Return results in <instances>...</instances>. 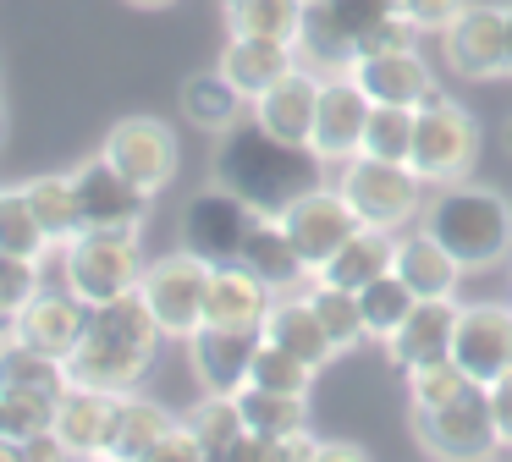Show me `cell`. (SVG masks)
Segmentation results:
<instances>
[{
	"label": "cell",
	"instance_id": "d590c367",
	"mask_svg": "<svg viewBox=\"0 0 512 462\" xmlns=\"http://www.w3.org/2000/svg\"><path fill=\"white\" fill-rule=\"evenodd\" d=\"M0 248L23 253V259H39V264H45V253L56 248V242L45 237V226H39L28 187H0Z\"/></svg>",
	"mask_w": 512,
	"mask_h": 462
},
{
	"label": "cell",
	"instance_id": "f907efd6",
	"mask_svg": "<svg viewBox=\"0 0 512 462\" xmlns=\"http://www.w3.org/2000/svg\"><path fill=\"white\" fill-rule=\"evenodd\" d=\"M133 6H144V11H155V6H171V0H133Z\"/></svg>",
	"mask_w": 512,
	"mask_h": 462
},
{
	"label": "cell",
	"instance_id": "8fae6325",
	"mask_svg": "<svg viewBox=\"0 0 512 462\" xmlns=\"http://www.w3.org/2000/svg\"><path fill=\"white\" fill-rule=\"evenodd\" d=\"M100 154L127 176V182L144 187V193H160V187H171V176H177V132L155 116L116 121V127L105 132Z\"/></svg>",
	"mask_w": 512,
	"mask_h": 462
},
{
	"label": "cell",
	"instance_id": "cb8c5ba5",
	"mask_svg": "<svg viewBox=\"0 0 512 462\" xmlns=\"http://www.w3.org/2000/svg\"><path fill=\"white\" fill-rule=\"evenodd\" d=\"M292 50H298L303 66H314L320 77H331V72H347V66H353L358 33L331 11V0H303V22H298Z\"/></svg>",
	"mask_w": 512,
	"mask_h": 462
},
{
	"label": "cell",
	"instance_id": "d6986e66",
	"mask_svg": "<svg viewBox=\"0 0 512 462\" xmlns=\"http://www.w3.org/2000/svg\"><path fill=\"white\" fill-rule=\"evenodd\" d=\"M83 325H89V303H83L72 286H61V292H45V286H39L34 303L12 319V330L28 347L50 352V358H61V363H67V352L83 341Z\"/></svg>",
	"mask_w": 512,
	"mask_h": 462
},
{
	"label": "cell",
	"instance_id": "83f0119b",
	"mask_svg": "<svg viewBox=\"0 0 512 462\" xmlns=\"http://www.w3.org/2000/svg\"><path fill=\"white\" fill-rule=\"evenodd\" d=\"M391 253H397V237H391V231L358 226L353 237H347L342 248H336L314 275H320V281H331V286H347V292H364L375 275L391 270Z\"/></svg>",
	"mask_w": 512,
	"mask_h": 462
},
{
	"label": "cell",
	"instance_id": "74e56055",
	"mask_svg": "<svg viewBox=\"0 0 512 462\" xmlns=\"http://www.w3.org/2000/svg\"><path fill=\"white\" fill-rule=\"evenodd\" d=\"M309 303H314V314H320V325H325V336H331L336 352H347V347L364 341V308H358V292L331 286V281L314 275V281H309Z\"/></svg>",
	"mask_w": 512,
	"mask_h": 462
},
{
	"label": "cell",
	"instance_id": "836d02e7",
	"mask_svg": "<svg viewBox=\"0 0 512 462\" xmlns=\"http://www.w3.org/2000/svg\"><path fill=\"white\" fill-rule=\"evenodd\" d=\"M56 402L61 396L50 391H0V435H12L34 457V446H45L56 429Z\"/></svg>",
	"mask_w": 512,
	"mask_h": 462
},
{
	"label": "cell",
	"instance_id": "ee69618b",
	"mask_svg": "<svg viewBox=\"0 0 512 462\" xmlns=\"http://www.w3.org/2000/svg\"><path fill=\"white\" fill-rule=\"evenodd\" d=\"M397 50H419V28H413L402 11H391L375 28L358 33V55H397Z\"/></svg>",
	"mask_w": 512,
	"mask_h": 462
},
{
	"label": "cell",
	"instance_id": "60d3db41",
	"mask_svg": "<svg viewBox=\"0 0 512 462\" xmlns=\"http://www.w3.org/2000/svg\"><path fill=\"white\" fill-rule=\"evenodd\" d=\"M314 363L298 358V352L276 347V341L259 336V352H254V369H248V385H265V391H292V396H309L314 385Z\"/></svg>",
	"mask_w": 512,
	"mask_h": 462
},
{
	"label": "cell",
	"instance_id": "5bb4252c",
	"mask_svg": "<svg viewBox=\"0 0 512 462\" xmlns=\"http://www.w3.org/2000/svg\"><path fill=\"white\" fill-rule=\"evenodd\" d=\"M364 121H369V94L347 72H331L320 83V105H314V132L309 149L325 165H342L364 149Z\"/></svg>",
	"mask_w": 512,
	"mask_h": 462
},
{
	"label": "cell",
	"instance_id": "681fc988",
	"mask_svg": "<svg viewBox=\"0 0 512 462\" xmlns=\"http://www.w3.org/2000/svg\"><path fill=\"white\" fill-rule=\"evenodd\" d=\"M507 77H512V6H507Z\"/></svg>",
	"mask_w": 512,
	"mask_h": 462
},
{
	"label": "cell",
	"instance_id": "f5cc1de1",
	"mask_svg": "<svg viewBox=\"0 0 512 462\" xmlns=\"http://www.w3.org/2000/svg\"><path fill=\"white\" fill-rule=\"evenodd\" d=\"M507 149H512V121H507Z\"/></svg>",
	"mask_w": 512,
	"mask_h": 462
},
{
	"label": "cell",
	"instance_id": "52a82bcc",
	"mask_svg": "<svg viewBox=\"0 0 512 462\" xmlns=\"http://www.w3.org/2000/svg\"><path fill=\"white\" fill-rule=\"evenodd\" d=\"M210 259H199V253L177 248L166 253V259H149L144 264V281H138V297L149 303V314H155V325L166 330V336L188 341L193 330L204 325V292H210Z\"/></svg>",
	"mask_w": 512,
	"mask_h": 462
},
{
	"label": "cell",
	"instance_id": "ba28073f",
	"mask_svg": "<svg viewBox=\"0 0 512 462\" xmlns=\"http://www.w3.org/2000/svg\"><path fill=\"white\" fill-rule=\"evenodd\" d=\"M413 440L430 457H496L501 435H496V418H490V385L474 380L446 407L413 413Z\"/></svg>",
	"mask_w": 512,
	"mask_h": 462
},
{
	"label": "cell",
	"instance_id": "7bdbcfd3",
	"mask_svg": "<svg viewBox=\"0 0 512 462\" xmlns=\"http://www.w3.org/2000/svg\"><path fill=\"white\" fill-rule=\"evenodd\" d=\"M39 286H45L39 259H23V253H6V248H0V319H6V325H12V319L23 314L28 303H34Z\"/></svg>",
	"mask_w": 512,
	"mask_h": 462
},
{
	"label": "cell",
	"instance_id": "7c38bea8",
	"mask_svg": "<svg viewBox=\"0 0 512 462\" xmlns=\"http://www.w3.org/2000/svg\"><path fill=\"white\" fill-rule=\"evenodd\" d=\"M276 220L287 226V237L298 242V253L309 259V270H320V264L331 259V253L342 248L358 226H364V220H358V209L347 204L342 187H325V182L309 187V193H298Z\"/></svg>",
	"mask_w": 512,
	"mask_h": 462
},
{
	"label": "cell",
	"instance_id": "9a60e30c",
	"mask_svg": "<svg viewBox=\"0 0 512 462\" xmlns=\"http://www.w3.org/2000/svg\"><path fill=\"white\" fill-rule=\"evenodd\" d=\"M127 391H100V385H67L56 402V429L50 440L61 446V457H105L111 446L116 413H122Z\"/></svg>",
	"mask_w": 512,
	"mask_h": 462
},
{
	"label": "cell",
	"instance_id": "f6af8a7d",
	"mask_svg": "<svg viewBox=\"0 0 512 462\" xmlns=\"http://www.w3.org/2000/svg\"><path fill=\"white\" fill-rule=\"evenodd\" d=\"M463 6H468V0H397V11H402V17H408L419 33H441Z\"/></svg>",
	"mask_w": 512,
	"mask_h": 462
},
{
	"label": "cell",
	"instance_id": "1f68e13d",
	"mask_svg": "<svg viewBox=\"0 0 512 462\" xmlns=\"http://www.w3.org/2000/svg\"><path fill=\"white\" fill-rule=\"evenodd\" d=\"M413 303H419V292H413L397 270L375 275V281L358 292V308H364V336L369 341H391L402 330V319L413 314Z\"/></svg>",
	"mask_w": 512,
	"mask_h": 462
},
{
	"label": "cell",
	"instance_id": "bcb514c9",
	"mask_svg": "<svg viewBox=\"0 0 512 462\" xmlns=\"http://www.w3.org/2000/svg\"><path fill=\"white\" fill-rule=\"evenodd\" d=\"M149 462H204V446H199V435H193V424H171Z\"/></svg>",
	"mask_w": 512,
	"mask_h": 462
},
{
	"label": "cell",
	"instance_id": "f546056e",
	"mask_svg": "<svg viewBox=\"0 0 512 462\" xmlns=\"http://www.w3.org/2000/svg\"><path fill=\"white\" fill-rule=\"evenodd\" d=\"M177 424V418L166 413L160 402H149V396H122V413H116V429H111V446H105V457L111 462H149L155 457V446L166 440V429Z\"/></svg>",
	"mask_w": 512,
	"mask_h": 462
},
{
	"label": "cell",
	"instance_id": "277c9868",
	"mask_svg": "<svg viewBox=\"0 0 512 462\" xmlns=\"http://www.w3.org/2000/svg\"><path fill=\"white\" fill-rule=\"evenodd\" d=\"M61 281L89 308L138 292V281H144L138 226H83L72 242H61Z\"/></svg>",
	"mask_w": 512,
	"mask_h": 462
},
{
	"label": "cell",
	"instance_id": "c3c4849f",
	"mask_svg": "<svg viewBox=\"0 0 512 462\" xmlns=\"http://www.w3.org/2000/svg\"><path fill=\"white\" fill-rule=\"evenodd\" d=\"M490 418H496V435L501 446H512V369L490 385Z\"/></svg>",
	"mask_w": 512,
	"mask_h": 462
},
{
	"label": "cell",
	"instance_id": "d6a6232c",
	"mask_svg": "<svg viewBox=\"0 0 512 462\" xmlns=\"http://www.w3.org/2000/svg\"><path fill=\"white\" fill-rule=\"evenodd\" d=\"M237 407H243V424L259 429V435H298V429H309V402L292 391H265V385H243L237 391Z\"/></svg>",
	"mask_w": 512,
	"mask_h": 462
},
{
	"label": "cell",
	"instance_id": "44dd1931",
	"mask_svg": "<svg viewBox=\"0 0 512 462\" xmlns=\"http://www.w3.org/2000/svg\"><path fill=\"white\" fill-rule=\"evenodd\" d=\"M276 303L265 281L248 264H215L210 292H204V325H237V330H265V314Z\"/></svg>",
	"mask_w": 512,
	"mask_h": 462
},
{
	"label": "cell",
	"instance_id": "f1b7e54d",
	"mask_svg": "<svg viewBox=\"0 0 512 462\" xmlns=\"http://www.w3.org/2000/svg\"><path fill=\"white\" fill-rule=\"evenodd\" d=\"M248 105H254V99H248L221 66H215V72H193L188 83H182V116H188L199 132H215V138L232 132Z\"/></svg>",
	"mask_w": 512,
	"mask_h": 462
},
{
	"label": "cell",
	"instance_id": "5b68a950",
	"mask_svg": "<svg viewBox=\"0 0 512 462\" xmlns=\"http://www.w3.org/2000/svg\"><path fill=\"white\" fill-rule=\"evenodd\" d=\"M479 160V121L457 105L452 94L435 88L419 105V121H413V171L424 176V187H446L463 182Z\"/></svg>",
	"mask_w": 512,
	"mask_h": 462
},
{
	"label": "cell",
	"instance_id": "8992f818",
	"mask_svg": "<svg viewBox=\"0 0 512 462\" xmlns=\"http://www.w3.org/2000/svg\"><path fill=\"white\" fill-rule=\"evenodd\" d=\"M336 187L347 193V204L358 209L364 226L380 231H402L408 220L424 215V176L402 160H375V154H353L342 160Z\"/></svg>",
	"mask_w": 512,
	"mask_h": 462
},
{
	"label": "cell",
	"instance_id": "4fadbf2b",
	"mask_svg": "<svg viewBox=\"0 0 512 462\" xmlns=\"http://www.w3.org/2000/svg\"><path fill=\"white\" fill-rule=\"evenodd\" d=\"M452 358L463 363L468 380L496 385L512 369V303H468L457 314Z\"/></svg>",
	"mask_w": 512,
	"mask_h": 462
},
{
	"label": "cell",
	"instance_id": "2e32d148",
	"mask_svg": "<svg viewBox=\"0 0 512 462\" xmlns=\"http://www.w3.org/2000/svg\"><path fill=\"white\" fill-rule=\"evenodd\" d=\"M72 187H78L83 226H138V231H144L149 198H155V193H144L138 182H127L105 154L83 160L78 171H72Z\"/></svg>",
	"mask_w": 512,
	"mask_h": 462
},
{
	"label": "cell",
	"instance_id": "484cf974",
	"mask_svg": "<svg viewBox=\"0 0 512 462\" xmlns=\"http://www.w3.org/2000/svg\"><path fill=\"white\" fill-rule=\"evenodd\" d=\"M391 270H397L419 297H457V281H463V264H457L424 226L419 231H402V237H397Z\"/></svg>",
	"mask_w": 512,
	"mask_h": 462
},
{
	"label": "cell",
	"instance_id": "4316f807",
	"mask_svg": "<svg viewBox=\"0 0 512 462\" xmlns=\"http://www.w3.org/2000/svg\"><path fill=\"white\" fill-rule=\"evenodd\" d=\"M298 66V50L287 39H254V33H232L221 50V72L243 88L248 99H259L276 77H287Z\"/></svg>",
	"mask_w": 512,
	"mask_h": 462
},
{
	"label": "cell",
	"instance_id": "ab89813d",
	"mask_svg": "<svg viewBox=\"0 0 512 462\" xmlns=\"http://www.w3.org/2000/svg\"><path fill=\"white\" fill-rule=\"evenodd\" d=\"M193 435H199V446H204V457H232V446L243 440V407H237V396H215V391H204V402L193 407Z\"/></svg>",
	"mask_w": 512,
	"mask_h": 462
},
{
	"label": "cell",
	"instance_id": "816d5d0a",
	"mask_svg": "<svg viewBox=\"0 0 512 462\" xmlns=\"http://www.w3.org/2000/svg\"><path fill=\"white\" fill-rule=\"evenodd\" d=\"M0 143H6V110H0Z\"/></svg>",
	"mask_w": 512,
	"mask_h": 462
},
{
	"label": "cell",
	"instance_id": "d4e9b609",
	"mask_svg": "<svg viewBox=\"0 0 512 462\" xmlns=\"http://www.w3.org/2000/svg\"><path fill=\"white\" fill-rule=\"evenodd\" d=\"M259 336L276 341V347H287V352H298V358H309L314 369H325V363L336 358V347H331V336H325L320 314H314L309 292H281L276 303H270Z\"/></svg>",
	"mask_w": 512,
	"mask_h": 462
},
{
	"label": "cell",
	"instance_id": "db71d44e",
	"mask_svg": "<svg viewBox=\"0 0 512 462\" xmlns=\"http://www.w3.org/2000/svg\"><path fill=\"white\" fill-rule=\"evenodd\" d=\"M0 325H6V319H0Z\"/></svg>",
	"mask_w": 512,
	"mask_h": 462
},
{
	"label": "cell",
	"instance_id": "6da1fadb",
	"mask_svg": "<svg viewBox=\"0 0 512 462\" xmlns=\"http://www.w3.org/2000/svg\"><path fill=\"white\" fill-rule=\"evenodd\" d=\"M320 176L325 160L309 143L276 138L259 121H237L232 132H221V149H215V182L232 187L259 215H281L298 193L320 187Z\"/></svg>",
	"mask_w": 512,
	"mask_h": 462
},
{
	"label": "cell",
	"instance_id": "ac0fdd59",
	"mask_svg": "<svg viewBox=\"0 0 512 462\" xmlns=\"http://www.w3.org/2000/svg\"><path fill=\"white\" fill-rule=\"evenodd\" d=\"M358 88L369 94V105H424L435 94V72L419 50H397V55H353L347 66Z\"/></svg>",
	"mask_w": 512,
	"mask_h": 462
},
{
	"label": "cell",
	"instance_id": "9c48e42d",
	"mask_svg": "<svg viewBox=\"0 0 512 462\" xmlns=\"http://www.w3.org/2000/svg\"><path fill=\"white\" fill-rule=\"evenodd\" d=\"M441 55L452 66V77H463V83L507 77V6H479V0H468L441 28Z\"/></svg>",
	"mask_w": 512,
	"mask_h": 462
},
{
	"label": "cell",
	"instance_id": "f35d334b",
	"mask_svg": "<svg viewBox=\"0 0 512 462\" xmlns=\"http://www.w3.org/2000/svg\"><path fill=\"white\" fill-rule=\"evenodd\" d=\"M413 121H419V105H369L364 121V149L375 160H413Z\"/></svg>",
	"mask_w": 512,
	"mask_h": 462
},
{
	"label": "cell",
	"instance_id": "8d00e7d4",
	"mask_svg": "<svg viewBox=\"0 0 512 462\" xmlns=\"http://www.w3.org/2000/svg\"><path fill=\"white\" fill-rule=\"evenodd\" d=\"M303 0H226V33H254V39H298Z\"/></svg>",
	"mask_w": 512,
	"mask_h": 462
},
{
	"label": "cell",
	"instance_id": "7a4b0ae2",
	"mask_svg": "<svg viewBox=\"0 0 512 462\" xmlns=\"http://www.w3.org/2000/svg\"><path fill=\"white\" fill-rule=\"evenodd\" d=\"M160 336L166 330L155 325V314H149V303L138 292L89 308L83 341L67 352V380L100 385V391H138L160 352Z\"/></svg>",
	"mask_w": 512,
	"mask_h": 462
},
{
	"label": "cell",
	"instance_id": "7dc6e473",
	"mask_svg": "<svg viewBox=\"0 0 512 462\" xmlns=\"http://www.w3.org/2000/svg\"><path fill=\"white\" fill-rule=\"evenodd\" d=\"M331 11L353 33H364V28H375L380 17H391V11H397V0H331Z\"/></svg>",
	"mask_w": 512,
	"mask_h": 462
},
{
	"label": "cell",
	"instance_id": "603a6c76",
	"mask_svg": "<svg viewBox=\"0 0 512 462\" xmlns=\"http://www.w3.org/2000/svg\"><path fill=\"white\" fill-rule=\"evenodd\" d=\"M237 264H248V270H254L276 297H281V292H298V286L314 281L309 259L298 253V242L287 237V226H281L276 215H259V220H254V231H248V242H243V253H237Z\"/></svg>",
	"mask_w": 512,
	"mask_h": 462
},
{
	"label": "cell",
	"instance_id": "30bf717a",
	"mask_svg": "<svg viewBox=\"0 0 512 462\" xmlns=\"http://www.w3.org/2000/svg\"><path fill=\"white\" fill-rule=\"evenodd\" d=\"M254 220H259L254 204H243L232 187L215 182V187H204V193H193L188 209H182V248L210 259V264H232L237 253H243Z\"/></svg>",
	"mask_w": 512,
	"mask_h": 462
},
{
	"label": "cell",
	"instance_id": "e575fe53",
	"mask_svg": "<svg viewBox=\"0 0 512 462\" xmlns=\"http://www.w3.org/2000/svg\"><path fill=\"white\" fill-rule=\"evenodd\" d=\"M28 198H34V215L39 226H45V237L56 242H72L83 231V209H78V187H72V171L67 176H34V182H23Z\"/></svg>",
	"mask_w": 512,
	"mask_h": 462
},
{
	"label": "cell",
	"instance_id": "3957f363",
	"mask_svg": "<svg viewBox=\"0 0 512 462\" xmlns=\"http://www.w3.org/2000/svg\"><path fill=\"white\" fill-rule=\"evenodd\" d=\"M419 226L452 253L463 270H496L512 259V198L485 182H446L424 204Z\"/></svg>",
	"mask_w": 512,
	"mask_h": 462
},
{
	"label": "cell",
	"instance_id": "7402d4cb",
	"mask_svg": "<svg viewBox=\"0 0 512 462\" xmlns=\"http://www.w3.org/2000/svg\"><path fill=\"white\" fill-rule=\"evenodd\" d=\"M457 314H463V303H457V297H419V303H413V314L402 319V330L386 341L391 363L408 374L413 363L446 358V352H452V336H457Z\"/></svg>",
	"mask_w": 512,
	"mask_h": 462
},
{
	"label": "cell",
	"instance_id": "b9f144b4",
	"mask_svg": "<svg viewBox=\"0 0 512 462\" xmlns=\"http://www.w3.org/2000/svg\"><path fill=\"white\" fill-rule=\"evenodd\" d=\"M468 374H463V363L446 352V358H430V363H413L408 369V402H413V413H430V407H446L452 396H463L468 391Z\"/></svg>",
	"mask_w": 512,
	"mask_h": 462
},
{
	"label": "cell",
	"instance_id": "ffe728a7",
	"mask_svg": "<svg viewBox=\"0 0 512 462\" xmlns=\"http://www.w3.org/2000/svg\"><path fill=\"white\" fill-rule=\"evenodd\" d=\"M320 83L325 77L314 72V66H292L287 77H276V83L265 88V94L254 99V121L265 132H276V138H292V143H309L314 132V105H320Z\"/></svg>",
	"mask_w": 512,
	"mask_h": 462
},
{
	"label": "cell",
	"instance_id": "e0dca14e",
	"mask_svg": "<svg viewBox=\"0 0 512 462\" xmlns=\"http://www.w3.org/2000/svg\"><path fill=\"white\" fill-rule=\"evenodd\" d=\"M259 352V330H237V325H199L188 336V358L193 374H199L204 391L215 396H237L248 385V369H254Z\"/></svg>",
	"mask_w": 512,
	"mask_h": 462
},
{
	"label": "cell",
	"instance_id": "4dcf8cb0",
	"mask_svg": "<svg viewBox=\"0 0 512 462\" xmlns=\"http://www.w3.org/2000/svg\"><path fill=\"white\" fill-rule=\"evenodd\" d=\"M67 385L72 380H67V363L61 358L28 347L12 325L0 330V391H50V396H61Z\"/></svg>",
	"mask_w": 512,
	"mask_h": 462
}]
</instances>
